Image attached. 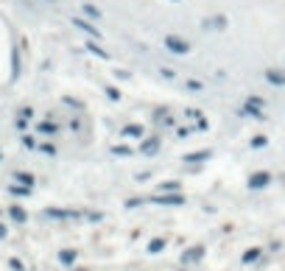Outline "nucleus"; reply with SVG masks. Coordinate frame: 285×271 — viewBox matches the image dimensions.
Wrapping results in <instances>:
<instances>
[{"label": "nucleus", "mask_w": 285, "mask_h": 271, "mask_svg": "<svg viewBox=\"0 0 285 271\" xmlns=\"http://www.w3.org/2000/svg\"><path fill=\"white\" fill-rule=\"evenodd\" d=\"M84 12L90 14V17H101V14H98V9H95V6H84Z\"/></svg>", "instance_id": "obj_4"}, {"label": "nucleus", "mask_w": 285, "mask_h": 271, "mask_svg": "<svg viewBox=\"0 0 285 271\" xmlns=\"http://www.w3.org/2000/svg\"><path fill=\"white\" fill-rule=\"evenodd\" d=\"M9 212H12V218H14V221H25V212L20 210V207H12Z\"/></svg>", "instance_id": "obj_3"}, {"label": "nucleus", "mask_w": 285, "mask_h": 271, "mask_svg": "<svg viewBox=\"0 0 285 271\" xmlns=\"http://www.w3.org/2000/svg\"><path fill=\"white\" fill-rule=\"evenodd\" d=\"M168 48H174V50H179V53H185V50H188V45H185L182 39H174V36H168Z\"/></svg>", "instance_id": "obj_1"}, {"label": "nucleus", "mask_w": 285, "mask_h": 271, "mask_svg": "<svg viewBox=\"0 0 285 271\" xmlns=\"http://www.w3.org/2000/svg\"><path fill=\"white\" fill-rule=\"evenodd\" d=\"M73 23H76V25H79V28H84V31H87V34H90V36H98V31H95V28H92V25H90V23H84V20H79V17H76V20H73Z\"/></svg>", "instance_id": "obj_2"}, {"label": "nucleus", "mask_w": 285, "mask_h": 271, "mask_svg": "<svg viewBox=\"0 0 285 271\" xmlns=\"http://www.w3.org/2000/svg\"><path fill=\"white\" fill-rule=\"evenodd\" d=\"M0 238H6V227L3 224H0Z\"/></svg>", "instance_id": "obj_5"}]
</instances>
